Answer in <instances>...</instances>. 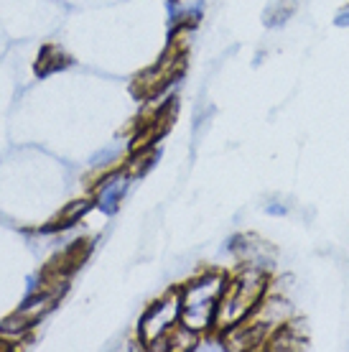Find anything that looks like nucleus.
Wrapping results in <instances>:
<instances>
[{"mask_svg": "<svg viewBox=\"0 0 349 352\" xmlns=\"http://www.w3.org/2000/svg\"><path fill=\"white\" fill-rule=\"evenodd\" d=\"M179 317H181V296L179 294H171L166 299L156 301L140 319V337H143V342L156 344L158 340H164L176 327V319Z\"/></svg>", "mask_w": 349, "mask_h": 352, "instance_id": "nucleus-3", "label": "nucleus"}, {"mask_svg": "<svg viewBox=\"0 0 349 352\" xmlns=\"http://www.w3.org/2000/svg\"><path fill=\"white\" fill-rule=\"evenodd\" d=\"M293 10H296V0H273L268 10H265V23L268 26H280Z\"/></svg>", "mask_w": 349, "mask_h": 352, "instance_id": "nucleus-9", "label": "nucleus"}, {"mask_svg": "<svg viewBox=\"0 0 349 352\" xmlns=\"http://www.w3.org/2000/svg\"><path fill=\"white\" fill-rule=\"evenodd\" d=\"M291 314H293V309H291V301L286 296H278V294H268V296H262L258 301V307L247 314V322H253V324H260L262 329H278L280 324H286L291 322Z\"/></svg>", "mask_w": 349, "mask_h": 352, "instance_id": "nucleus-4", "label": "nucleus"}, {"mask_svg": "<svg viewBox=\"0 0 349 352\" xmlns=\"http://www.w3.org/2000/svg\"><path fill=\"white\" fill-rule=\"evenodd\" d=\"M117 153H120V148L117 146H113V148H107V151H100L95 159H92V164L95 166H102V164H110L113 159H117Z\"/></svg>", "mask_w": 349, "mask_h": 352, "instance_id": "nucleus-11", "label": "nucleus"}, {"mask_svg": "<svg viewBox=\"0 0 349 352\" xmlns=\"http://www.w3.org/2000/svg\"><path fill=\"white\" fill-rule=\"evenodd\" d=\"M286 212H289V207H286V204H278V202L268 204V214H286Z\"/></svg>", "mask_w": 349, "mask_h": 352, "instance_id": "nucleus-13", "label": "nucleus"}, {"mask_svg": "<svg viewBox=\"0 0 349 352\" xmlns=\"http://www.w3.org/2000/svg\"><path fill=\"white\" fill-rule=\"evenodd\" d=\"M225 289H227V283L219 273H207L196 281L186 283V289L179 294L183 324L194 332H204L210 324H214L219 299H222Z\"/></svg>", "mask_w": 349, "mask_h": 352, "instance_id": "nucleus-2", "label": "nucleus"}, {"mask_svg": "<svg viewBox=\"0 0 349 352\" xmlns=\"http://www.w3.org/2000/svg\"><path fill=\"white\" fill-rule=\"evenodd\" d=\"M301 322H286L278 329H273L265 347L271 352H296L306 347V335L301 332Z\"/></svg>", "mask_w": 349, "mask_h": 352, "instance_id": "nucleus-5", "label": "nucleus"}, {"mask_svg": "<svg viewBox=\"0 0 349 352\" xmlns=\"http://www.w3.org/2000/svg\"><path fill=\"white\" fill-rule=\"evenodd\" d=\"M334 26H339V28H344V26H349V6H344V8L334 16Z\"/></svg>", "mask_w": 349, "mask_h": 352, "instance_id": "nucleus-12", "label": "nucleus"}, {"mask_svg": "<svg viewBox=\"0 0 349 352\" xmlns=\"http://www.w3.org/2000/svg\"><path fill=\"white\" fill-rule=\"evenodd\" d=\"M171 3H176V0H171Z\"/></svg>", "mask_w": 349, "mask_h": 352, "instance_id": "nucleus-14", "label": "nucleus"}, {"mask_svg": "<svg viewBox=\"0 0 349 352\" xmlns=\"http://www.w3.org/2000/svg\"><path fill=\"white\" fill-rule=\"evenodd\" d=\"M26 327H31V322H28L21 311H18L16 317L5 319V322H0V332H5V335H21Z\"/></svg>", "mask_w": 349, "mask_h": 352, "instance_id": "nucleus-10", "label": "nucleus"}, {"mask_svg": "<svg viewBox=\"0 0 349 352\" xmlns=\"http://www.w3.org/2000/svg\"><path fill=\"white\" fill-rule=\"evenodd\" d=\"M125 189H128V179L122 174H113L102 179V184L97 186V207L105 214H115L122 202V197H125Z\"/></svg>", "mask_w": 349, "mask_h": 352, "instance_id": "nucleus-6", "label": "nucleus"}, {"mask_svg": "<svg viewBox=\"0 0 349 352\" xmlns=\"http://www.w3.org/2000/svg\"><path fill=\"white\" fill-rule=\"evenodd\" d=\"M265 289H268V273L258 268V265H247V271L240 273L235 281L225 289L222 299H219L214 322L222 327L240 324L258 307V301L265 296Z\"/></svg>", "mask_w": 349, "mask_h": 352, "instance_id": "nucleus-1", "label": "nucleus"}, {"mask_svg": "<svg viewBox=\"0 0 349 352\" xmlns=\"http://www.w3.org/2000/svg\"><path fill=\"white\" fill-rule=\"evenodd\" d=\"M89 207H92V199H77V202H71L67 210L59 214V220L54 222V225H49L46 230H61V228H69V225H74V222H79L85 214L89 212Z\"/></svg>", "mask_w": 349, "mask_h": 352, "instance_id": "nucleus-8", "label": "nucleus"}, {"mask_svg": "<svg viewBox=\"0 0 349 352\" xmlns=\"http://www.w3.org/2000/svg\"><path fill=\"white\" fill-rule=\"evenodd\" d=\"M56 296L59 294H41V296H28V301L21 307V314L34 324V322H38L41 319V314L44 311H49V309L54 307V301H56Z\"/></svg>", "mask_w": 349, "mask_h": 352, "instance_id": "nucleus-7", "label": "nucleus"}]
</instances>
